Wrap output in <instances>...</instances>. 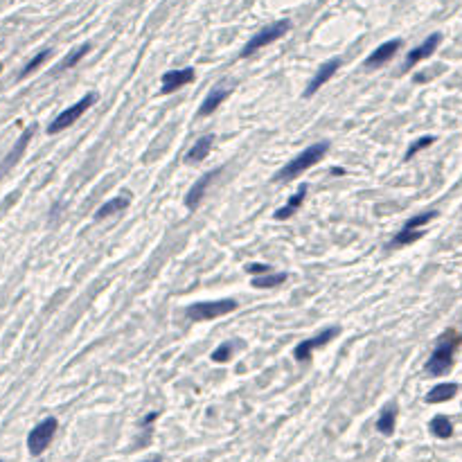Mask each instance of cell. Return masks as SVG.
<instances>
[{
    "label": "cell",
    "mask_w": 462,
    "mask_h": 462,
    "mask_svg": "<svg viewBox=\"0 0 462 462\" xmlns=\"http://www.w3.org/2000/svg\"><path fill=\"white\" fill-rule=\"evenodd\" d=\"M460 334L456 330H446L444 334L437 340V347L433 350L429 363H426V372L437 377V374H446V372L453 367V354H456V347L460 345Z\"/></svg>",
    "instance_id": "obj_1"
},
{
    "label": "cell",
    "mask_w": 462,
    "mask_h": 462,
    "mask_svg": "<svg viewBox=\"0 0 462 462\" xmlns=\"http://www.w3.org/2000/svg\"><path fill=\"white\" fill-rule=\"evenodd\" d=\"M327 149H330V142H316L311 144V147H307L300 156H296V158L289 163L284 169L277 171L275 181L277 183H289L293 181L296 176H300L302 171H307L309 167H314L316 163H320V158H323L325 154H327Z\"/></svg>",
    "instance_id": "obj_2"
},
{
    "label": "cell",
    "mask_w": 462,
    "mask_h": 462,
    "mask_svg": "<svg viewBox=\"0 0 462 462\" xmlns=\"http://www.w3.org/2000/svg\"><path fill=\"white\" fill-rule=\"evenodd\" d=\"M289 27H291V21H287V18H284V21L273 23V25H268V27H264L262 32H257L255 36H253L248 43H246L239 57H241V59H246V57H250V54H255L257 50L266 48V45H271L273 41L282 38L284 34L289 32Z\"/></svg>",
    "instance_id": "obj_3"
},
{
    "label": "cell",
    "mask_w": 462,
    "mask_h": 462,
    "mask_svg": "<svg viewBox=\"0 0 462 462\" xmlns=\"http://www.w3.org/2000/svg\"><path fill=\"white\" fill-rule=\"evenodd\" d=\"M95 101H97V95H95V93H88L86 97H81L77 104L68 106L64 113H59V115L54 117L52 122H50V127H48V133H50V135H54V133H61L64 129H68L70 124L77 122V120H79V117L84 115V113L88 111V108H91Z\"/></svg>",
    "instance_id": "obj_4"
},
{
    "label": "cell",
    "mask_w": 462,
    "mask_h": 462,
    "mask_svg": "<svg viewBox=\"0 0 462 462\" xmlns=\"http://www.w3.org/2000/svg\"><path fill=\"white\" fill-rule=\"evenodd\" d=\"M237 309L234 300H217V302H197L185 309V316L192 320H214Z\"/></svg>",
    "instance_id": "obj_5"
},
{
    "label": "cell",
    "mask_w": 462,
    "mask_h": 462,
    "mask_svg": "<svg viewBox=\"0 0 462 462\" xmlns=\"http://www.w3.org/2000/svg\"><path fill=\"white\" fill-rule=\"evenodd\" d=\"M57 429H59V422L54 420V417H48V420H43L41 424L34 426V429L30 430V435H27V449H30V453H32V456H41V453L50 446Z\"/></svg>",
    "instance_id": "obj_6"
},
{
    "label": "cell",
    "mask_w": 462,
    "mask_h": 462,
    "mask_svg": "<svg viewBox=\"0 0 462 462\" xmlns=\"http://www.w3.org/2000/svg\"><path fill=\"white\" fill-rule=\"evenodd\" d=\"M340 334V330L338 327H330V330H325V331H320L318 336H314V338H307V340H302L300 345L296 347V352H293V356H296L297 361H307L309 356H311V350H316V347H323V345H327L331 338H336V336Z\"/></svg>",
    "instance_id": "obj_7"
},
{
    "label": "cell",
    "mask_w": 462,
    "mask_h": 462,
    "mask_svg": "<svg viewBox=\"0 0 462 462\" xmlns=\"http://www.w3.org/2000/svg\"><path fill=\"white\" fill-rule=\"evenodd\" d=\"M34 131H36V127H34V124H32V127H27V129H25V133H23L21 138H18L16 147L11 149L9 154H7V158L2 160V163H0V181H2V176H5L7 171H9L11 167H14V165H16V163H18V160H21V156L25 154V149H27V142H30V140H32Z\"/></svg>",
    "instance_id": "obj_8"
},
{
    "label": "cell",
    "mask_w": 462,
    "mask_h": 462,
    "mask_svg": "<svg viewBox=\"0 0 462 462\" xmlns=\"http://www.w3.org/2000/svg\"><path fill=\"white\" fill-rule=\"evenodd\" d=\"M190 81H194V68H181V70H169V72L163 74V88L160 93L163 95H169L176 88H183Z\"/></svg>",
    "instance_id": "obj_9"
},
{
    "label": "cell",
    "mask_w": 462,
    "mask_h": 462,
    "mask_svg": "<svg viewBox=\"0 0 462 462\" xmlns=\"http://www.w3.org/2000/svg\"><path fill=\"white\" fill-rule=\"evenodd\" d=\"M442 41V34H430L429 38H426L422 45H417L415 50H410L408 57H406V68H413L415 64H420V61H424V59H429L430 54L437 50V45H440Z\"/></svg>",
    "instance_id": "obj_10"
},
{
    "label": "cell",
    "mask_w": 462,
    "mask_h": 462,
    "mask_svg": "<svg viewBox=\"0 0 462 462\" xmlns=\"http://www.w3.org/2000/svg\"><path fill=\"white\" fill-rule=\"evenodd\" d=\"M340 68V59H330V61H325L323 66H320V70L314 74V79L309 81V86H307V91H304V95L307 97H311L316 91H318L320 86H325L327 81L334 77V72Z\"/></svg>",
    "instance_id": "obj_11"
},
{
    "label": "cell",
    "mask_w": 462,
    "mask_h": 462,
    "mask_svg": "<svg viewBox=\"0 0 462 462\" xmlns=\"http://www.w3.org/2000/svg\"><path fill=\"white\" fill-rule=\"evenodd\" d=\"M399 48H401V41H399V38H393V41L379 45V48L365 59V68H379V66H383L386 61H390V59L397 54Z\"/></svg>",
    "instance_id": "obj_12"
},
{
    "label": "cell",
    "mask_w": 462,
    "mask_h": 462,
    "mask_svg": "<svg viewBox=\"0 0 462 462\" xmlns=\"http://www.w3.org/2000/svg\"><path fill=\"white\" fill-rule=\"evenodd\" d=\"M217 174V171H214ZM214 174H205V176H201L197 183H194V187H192L190 192H187V197H185V207L187 210H197L198 207V203L203 201V197H205V190H207V185L212 183V178H214Z\"/></svg>",
    "instance_id": "obj_13"
},
{
    "label": "cell",
    "mask_w": 462,
    "mask_h": 462,
    "mask_svg": "<svg viewBox=\"0 0 462 462\" xmlns=\"http://www.w3.org/2000/svg\"><path fill=\"white\" fill-rule=\"evenodd\" d=\"M129 203H131V201H129V197H115V198H111V201H106L95 212V221H101V219H108V217H113V214L122 212V210H127V207H129Z\"/></svg>",
    "instance_id": "obj_14"
},
{
    "label": "cell",
    "mask_w": 462,
    "mask_h": 462,
    "mask_svg": "<svg viewBox=\"0 0 462 462\" xmlns=\"http://www.w3.org/2000/svg\"><path fill=\"white\" fill-rule=\"evenodd\" d=\"M228 95H230L228 88H214V91L205 97V101L201 104V108H198V115H201V117L212 115V113L219 108V104H221V101L226 99Z\"/></svg>",
    "instance_id": "obj_15"
},
{
    "label": "cell",
    "mask_w": 462,
    "mask_h": 462,
    "mask_svg": "<svg viewBox=\"0 0 462 462\" xmlns=\"http://www.w3.org/2000/svg\"><path fill=\"white\" fill-rule=\"evenodd\" d=\"M212 135H203V138H198L197 142H194V147L187 151V163H201L203 158H207V154H210V149H212Z\"/></svg>",
    "instance_id": "obj_16"
},
{
    "label": "cell",
    "mask_w": 462,
    "mask_h": 462,
    "mask_svg": "<svg viewBox=\"0 0 462 462\" xmlns=\"http://www.w3.org/2000/svg\"><path fill=\"white\" fill-rule=\"evenodd\" d=\"M456 393H458L456 383H440L426 395V401L429 404H442V401H449L451 397H456Z\"/></svg>",
    "instance_id": "obj_17"
},
{
    "label": "cell",
    "mask_w": 462,
    "mask_h": 462,
    "mask_svg": "<svg viewBox=\"0 0 462 462\" xmlns=\"http://www.w3.org/2000/svg\"><path fill=\"white\" fill-rule=\"evenodd\" d=\"M395 422H397V406H395V404H388L386 408L381 410V415H379L377 429L381 430L383 435H393Z\"/></svg>",
    "instance_id": "obj_18"
},
{
    "label": "cell",
    "mask_w": 462,
    "mask_h": 462,
    "mask_svg": "<svg viewBox=\"0 0 462 462\" xmlns=\"http://www.w3.org/2000/svg\"><path fill=\"white\" fill-rule=\"evenodd\" d=\"M304 194H307V185H302V190H297L296 194L289 198L287 205L277 210V212H275V219H277V221H284V219H289L291 214H296L297 207L302 205V201H304Z\"/></svg>",
    "instance_id": "obj_19"
},
{
    "label": "cell",
    "mask_w": 462,
    "mask_h": 462,
    "mask_svg": "<svg viewBox=\"0 0 462 462\" xmlns=\"http://www.w3.org/2000/svg\"><path fill=\"white\" fill-rule=\"evenodd\" d=\"M430 430H433V435L446 440V437L453 435V424H451V420H449V417L437 415V417H433V420H430Z\"/></svg>",
    "instance_id": "obj_20"
},
{
    "label": "cell",
    "mask_w": 462,
    "mask_h": 462,
    "mask_svg": "<svg viewBox=\"0 0 462 462\" xmlns=\"http://www.w3.org/2000/svg\"><path fill=\"white\" fill-rule=\"evenodd\" d=\"M88 50H91V43H84V45H79L77 50H72V52H70L68 57H66L64 61L57 66V72H61V70H68V68H74V66L79 64L81 59L88 54Z\"/></svg>",
    "instance_id": "obj_21"
},
{
    "label": "cell",
    "mask_w": 462,
    "mask_h": 462,
    "mask_svg": "<svg viewBox=\"0 0 462 462\" xmlns=\"http://www.w3.org/2000/svg\"><path fill=\"white\" fill-rule=\"evenodd\" d=\"M284 282H287V273H275V275L264 273V275L253 280V287L255 289H271V287H277V284H284Z\"/></svg>",
    "instance_id": "obj_22"
},
{
    "label": "cell",
    "mask_w": 462,
    "mask_h": 462,
    "mask_svg": "<svg viewBox=\"0 0 462 462\" xmlns=\"http://www.w3.org/2000/svg\"><path fill=\"white\" fill-rule=\"evenodd\" d=\"M424 234V230H406V228H401V232L397 234L393 239V246H408V244H413V241H417Z\"/></svg>",
    "instance_id": "obj_23"
},
{
    "label": "cell",
    "mask_w": 462,
    "mask_h": 462,
    "mask_svg": "<svg viewBox=\"0 0 462 462\" xmlns=\"http://www.w3.org/2000/svg\"><path fill=\"white\" fill-rule=\"evenodd\" d=\"M435 217H437V212H435V210H429V212H422V214H417V217L408 219V221H406V226H404V228H406V230H420L422 226H426V223H429L430 219H435Z\"/></svg>",
    "instance_id": "obj_24"
},
{
    "label": "cell",
    "mask_w": 462,
    "mask_h": 462,
    "mask_svg": "<svg viewBox=\"0 0 462 462\" xmlns=\"http://www.w3.org/2000/svg\"><path fill=\"white\" fill-rule=\"evenodd\" d=\"M48 57H50V50H41V52H38L36 57H34L32 61H30V64H27L25 68H23V72H21V79H25L27 74H32L34 70H36L38 66H41V64H43V61H45V59H48Z\"/></svg>",
    "instance_id": "obj_25"
},
{
    "label": "cell",
    "mask_w": 462,
    "mask_h": 462,
    "mask_svg": "<svg viewBox=\"0 0 462 462\" xmlns=\"http://www.w3.org/2000/svg\"><path fill=\"white\" fill-rule=\"evenodd\" d=\"M433 140H435V138H433V135H424V138L415 140V142L408 147V151H406V160H410L415 154H417V151H422V149H424V147H430V144H433Z\"/></svg>",
    "instance_id": "obj_26"
},
{
    "label": "cell",
    "mask_w": 462,
    "mask_h": 462,
    "mask_svg": "<svg viewBox=\"0 0 462 462\" xmlns=\"http://www.w3.org/2000/svg\"><path fill=\"white\" fill-rule=\"evenodd\" d=\"M230 354H232V345H230V343H223V345H219L217 350L212 352V361L214 363H226L230 359Z\"/></svg>",
    "instance_id": "obj_27"
},
{
    "label": "cell",
    "mask_w": 462,
    "mask_h": 462,
    "mask_svg": "<svg viewBox=\"0 0 462 462\" xmlns=\"http://www.w3.org/2000/svg\"><path fill=\"white\" fill-rule=\"evenodd\" d=\"M246 271L253 273V275H264V273L271 271V266H266V264H248V266H246Z\"/></svg>",
    "instance_id": "obj_28"
},
{
    "label": "cell",
    "mask_w": 462,
    "mask_h": 462,
    "mask_svg": "<svg viewBox=\"0 0 462 462\" xmlns=\"http://www.w3.org/2000/svg\"><path fill=\"white\" fill-rule=\"evenodd\" d=\"M144 462H163L160 458H151V460H144Z\"/></svg>",
    "instance_id": "obj_29"
}]
</instances>
